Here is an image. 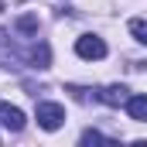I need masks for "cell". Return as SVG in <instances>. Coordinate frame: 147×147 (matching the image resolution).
<instances>
[{
    "label": "cell",
    "instance_id": "1",
    "mask_svg": "<svg viewBox=\"0 0 147 147\" xmlns=\"http://www.w3.org/2000/svg\"><path fill=\"white\" fill-rule=\"evenodd\" d=\"M75 55L79 58H89V62H99V58H106V41L99 34H82L75 41Z\"/></svg>",
    "mask_w": 147,
    "mask_h": 147
},
{
    "label": "cell",
    "instance_id": "2",
    "mask_svg": "<svg viewBox=\"0 0 147 147\" xmlns=\"http://www.w3.org/2000/svg\"><path fill=\"white\" fill-rule=\"evenodd\" d=\"M38 123L45 130H58L65 123V106H58V103H38Z\"/></svg>",
    "mask_w": 147,
    "mask_h": 147
},
{
    "label": "cell",
    "instance_id": "3",
    "mask_svg": "<svg viewBox=\"0 0 147 147\" xmlns=\"http://www.w3.org/2000/svg\"><path fill=\"white\" fill-rule=\"evenodd\" d=\"M0 127H3V130H10V134L24 130V113L17 110V106H10V103H3V99H0Z\"/></svg>",
    "mask_w": 147,
    "mask_h": 147
},
{
    "label": "cell",
    "instance_id": "4",
    "mask_svg": "<svg viewBox=\"0 0 147 147\" xmlns=\"http://www.w3.org/2000/svg\"><path fill=\"white\" fill-rule=\"evenodd\" d=\"M127 96H130V92H127V86H106V89H99V92H96V99H99V103H106V106H123V103H127Z\"/></svg>",
    "mask_w": 147,
    "mask_h": 147
},
{
    "label": "cell",
    "instance_id": "5",
    "mask_svg": "<svg viewBox=\"0 0 147 147\" xmlns=\"http://www.w3.org/2000/svg\"><path fill=\"white\" fill-rule=\"evenodd\" d=\"M127 113H130V120H137V123H147V96L144 92H137V96H127Z\"/></svg>",
    "mask_w": 147,
    "mask_h": 147
},
{
    "label": "cell",
    "instance_id": "6",
    "mask_svg": "<svg viewBox=\"0 0 147 147\" xmlns=\"http://www.w3.org/2000/svg\"><path fill=\"white\" fill-rule=\"evenodd\" d=\"M17 31H21V34H38V17H34V14L17 17Z\"/></svg>",
    "mask_w": 147,
    "mask_h": 147
},
{
    "label": "cell",
    "instance_id": "7",
    "mask_svg": "<svg viewBox=\"0 0 147 147\" xmlns=\"http://www.w3.org/2000/svg\"><path fill=\"white\" fill-rule=\"evenodd\" d=\"M130 34L137 38L140 45H147V21L144 17H134V21H130Z\"/></svg>",
    "mask_w": 147,
    "mask_h": 147
},
{
    "label": "cell",
    "instance_id": "8",
    "mask_svg": "<svg viewBox=\"0 0 147 147\" xmlns=\"http://www.w3.org/2000/svg\"><path fill=\"white\" fill-rule=\"evenodd\" d=\"M82 144H113V140L103 137L99 130H86V134H82Z\"/></svg>",
    "mask_w": 147,
    "mask_h": 147
}]
</instances>
